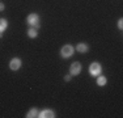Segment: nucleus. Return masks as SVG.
I'll return each mask as SVG.
<instances>
[{
  "label": "nucleus",
  "mask_w": 123,
  "mask_h": 118,
  "mask_svg": "<svg viewBox=\"0 0 123 118\" xmlns=\"http://www.w3.org/2000/svg\"><path fill=\"white\" fill-rule=\"evenodd\" d=\"M64 80L69 81V80H71V75H66V76H64Z\"/></svg>",
  "instance_id": "ddd939ff"
},
{
  "label": "nucleus",
  "mask_w": 123,
  "mask_h": 118,
  "mask_svg": "<svg viewBox=\"0 0 123 118\" xmlns=\"http://www.w3.org/2000/svg\"><path fill=\"white\" fill-rule=\"evenodd\" d=\"M26 117H28V118L38 117V110H37V109H31V110H29V113L26 114Z\"/></svg>",
  "instance_id": "1a4fd4ad"
},
{
  "label": "nucleus",
  "mask_w": 123,
  "mask_h": 118,
  "mask_svg": "<svg viewBox=\"0 0 123 118\" xmlns=\"http://www.w3.org/2000/svg\"><path fill=\"white\" fill-rule=\"evenodd\" d=\"M76 50H77L79 52H81V54H84V52L88 51V45H85V43H79V45L76 46Z\"/></svg>",
  "instance_id": "0eeeda50"
},
{
  "label": "nucleus",
  "mask_w": 123,
  "mask_h": 118,
  "mask_svg": "<svg viewBox=\"0 0 123 118\" xmlns=\"http://www.w3.org/2000/svg\"><path fill=\"white\" fill-rule=\"evenodd\" d=\"M5 28H7V21H5V19H0V34H1V32L5 30Z\"/></svg>",
  "instance_id": "9d476101"
},
{
  "label": "nucleus",
  "mask_w": 123,
  "mask_h": 118,
  "mask_svg": "<svg viewBox=\"0 0 123 118\" xmlns=\"http://www.w3.org/2000/svg\"><path fill=\"white\" fill-rule=\"evenodd\" d=\"M26 21H28V24L34 25L36 28H38V26H39V16H38L37 13H31V14H29V16H28Z\"/></svg>",
  "instance_id": "f03ea898"
},
{
  "label": "nucleus",
  "mask_w": 123,
  "mask_h": 118,
  "mask_svg": "<svg viewBox=\"0 0 123 118\" xmlns=\"http://www.w3.org/2000/svg\"><path fill=\"white\" fill-rule=\"evenodd\" d=\"M9 68L12 71L20 70V68H21V60H20L18 58H13L12 60H11V63H9Z\"/></svg>",
  "instance_id": "39448f33"
},
{
  "label": "nucleus",
  "mask_w": 123,
  "mask_h": 118,
  "mask_svg": "<svg viewBox=\"0 0 123 118\" xmlns=\"http://www.w3.org/2000/svg\"><path fill=\"white\" fill-rule=\"evenodd\" d=\"M89 72H90V75H92V76H98L99 73H101V66H99V63L94 62V63L90 64Z\"/></svg>",
  "instance_id": "7ed1b4c3"
},
{
  "label": "nucleus",
  "mask_w": 123,
  "mask_h": 118,
  "mask_svg": "<svg viewBox=\"0 0 123 118\" xmlns=\"http://www.w3.org/2000/svg\"><path fill=\"white\" fill-rule=\"evenodd\" d=\"M4 4H3V3H0V12H1V11H4Z\"/></svg>",
  "instance_id": "4468645a"
},
{
  "label": "nucleus",
  "mask_w": 123,
  "mask_h": 118,
  "mask_svg": "<svg viewBox=\"0 0 123 118\" xmlns=\"http://www.w3.org/2000/svg\"><path fill=\"white\" fill-rule=\"evenodd\" d=\"M38 117H41V118H52V117H55V114H54L52 110H43V111H41V113H38Z\"/></svg>",
  "instance_id": "423d86ee"
},
{
  "label": "nucleus",
  "mask_w": 123,
  "mask_h": 118,
  "mask_svg": "<svg viewBox=\"0 0 123 118\" xmlns=\"http://www.w3.org/2000/svg\"><path fill=\"white\" fill-rule=\"evenodd\" d=\"M80 71H81V64L79 63V62L72 63L71 67H69V72H71V75H79Z\"/></svg>",
  "instance_id": "20e7f679"
},
{
  "label": "nucleus",
  "mask_w": 123,
  "mask_h": 118,
  "mask_svg": "<svg viewBox=\"0 0 123 118\" xmlns=\"http://www.w3.org/2000/svg\"><path fill=\"white\" fill-rule=\"evenodd\" d=\"M118 28L121 29V30L123 29V20L122 19H119V21H118Z\"/></svg>",
  "instance_id": "f8f14e48"
},
{
  "label": "nucleus",
  "mask_w": 123,
  "mask_h": 118,
  "mask_svg": "<svg viewBox=\"0 0 123 118\" xmlns=\"http://www.w3.org/2000/svg\"><path fill=\"white\" fill-rule=\"evenodd\" d=\"M37 29H33V28H30V29H29V30H28V35H29V37H30V38H36L37 37Z\"/></svg>",
  "instance_id": "9b49d317"
},
{
  "label": "nucleus",
  "mask_w": 123,
  "mask_h": 118,
  "mask_svg": "<svg viewBox=\"0 0 123 118\" xmlns=\"http://www.w3.org/2000/svg\"><path fill=\"white\" fill-rule=\"evenodd\" d=\"M72 54H74V47H72L71 45H64L63 47H62L60 55L63 58H69Z\"/></svg>",
  "instance_id": "f257e3e1"
},
{
  "label": "nucleus",
  "mask_w": 123,
  "mask_h": 118,
  "mask_svg": "<svg viewBox=\"0 0 123 118\" xmlns=\"http://www.w3.org/2000/svg\"><path fill=\"white\" fill-rule=\"evenodd\" d=\"M107 83V80H106V78L105 76H98V79H97V84L99 85V87H104L105 84Z\"/></svg>",
  "instance_id": "6e6552de"
}]
</instances>
